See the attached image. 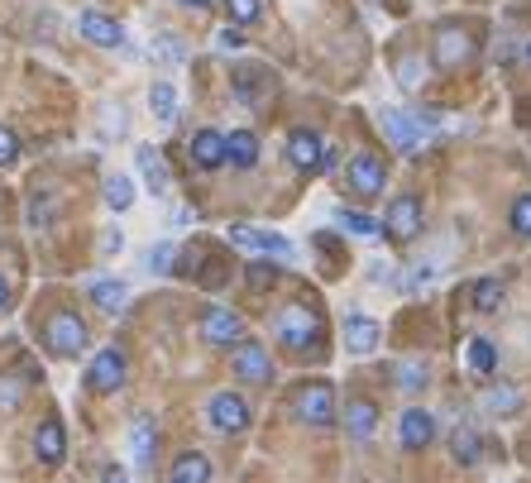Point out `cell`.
<instances>
[{"label": "cell", "mask_w": 531, "mask_h": 483, "mask_svg": "<svg viewBox=\"0 0 531 483\" xmlns=\"http://www.w3.org/2000/svg\"><path fill=\"white\" fill-rule=\"evenodd\" d=\"M273 335L288 350H311V345H321V316L311 307H283L273 316Z\"/></svg>", "instance_id": "6da1fadb"}, {"label": "cell", "mask_w": 531, "mask_h": 483, "mask_svg": "<svg viewBox=\"0 0 531 483\" xmlns=\"http://www.w3.org/2000/svg\"><path fill=\"white\" fill-rule=\"evenodd\" d=\"M431 130H436L431 115L421 120V115H412V110H383V134L393 139L398 154H421L426 139H431Z\"/></svg>", "instance_id": "7a4b0ae2"}, {"label": "cell", "mask_w": 531, "mask_h": 483, "mask_svg": "<svg viewBox=\"0 0 531 483\" xmlns=\"http://www.w3.org/2000/svg\"><path fill=\"white\" fill-rule=\"evenodd\" d=\"M87 345H91V330L77 311H58L48 321V350L58 359H77V354H87Z\"/></svg>", "instance_id": "3957f363"}, {"label": "cell", "mask_w": 531, "mask_h": 483, "mask_svg": "<svg viewBox=\"0 0 531 483\" xmlns=\"http://www.w3.org/2000/svg\"><path fill=\"white\" fill-rule=\"evenodd\" d=\"M297 421H307V426H316V431H326V426H335V388L326 383V378H316V383H307L302 393H297Z\"/></svg>", "instance_id": "277c9868"}, {"label": "cell", "mask_w": 531, "mask_h": 483, "mask_svg": "<svg viewBox=\"0 0 531 483\" xmlns=\"http://www.w3.org/2000/svg\"><path fill=\"white\" fill-rule=\"evenodd\" d=\"M206 421H211V431H221V436H240L244 426H249V402L240 393H216L206 402Z\"/></svg>", "instance_id": "5b68a950"}, {"label": "cell", "mask_w": 531, "mask_h": 483, "mask_svg": "<svg viewBox=\"0 0 531 483\" xmlns=\"http://www.w3.org/2000/svg\"><path fill=\"white\" fill-rule=\"evenodd\" d=\"M125 378H130V364H125V354L115 350V345H106L87 369L91 393H115V388H125Z\"/></svg>", "instance_id": "8992f818"}, {"label": "cell", "mask_w": 531, "mask_h": 483, "mask_svg": "<svg viewBox=\"0 0 531 483\" xmlns=\"http://www.w3.org/2000/svg\"><path fill=\"white\" fill-rule=\"evenodd\" d=\"M201 340H206V345H216V350H225V345H240V340H244L240 311L211 307L206 316H201Z\"/></svg>", "instance_id": "52a82bcc"}, {"label": "cell", "mask_w": 531, "mask_h": 483, "mask_svg": "<svg viewBox=\"0 0 531 483\" xmlns=\"http://www.w3.org/2000/svg\"><path fill=\"white\" fill-rule=\"evenodd\" d=\"M235 374L244 383H273V359H268V345H254V340H240L235 345Z\"/></svg>", "instance_id": "ba28073f"}, {"label": "cell", "mask_w": 531, "mask_h": 483, "mask_svg": "<svg viewBox=\"0 0 531 483\" xmlns=\"http://www.w3.org/2000/svg\"><path fill=\"white\" fill-rule=\"evenodd\" d=\"M230 240L240 249H254V254H273V259H292V240L273 235V230H259V225H230Z\"/></svg>", "instance_id": "9c48e42d"}, {"label": "cell", "mask_w": 531, "mask_h": 483, "mask_svg": "<svg viewBox=\"0 0 531 483\" xmlns=\"http://www.w3.org/2000/svg\"><path fill=\"white\" fill-rule=\"evenodd\" d=\"M350 187L359 197H378L383 187H388V168H383V158L378 154H354L350 158Z\"/></svg>", "instance_id": "30bf717a"}, {"label": "cell", "mask_w": 531, "mask_h": 483, "mask_svg": "<svg viewBox=\"0 0 531 483\" xmlns=\"http://www.w3.org/2000/svg\"><path fill=\"white\" fill-rule=\"evenodd\" d=\"M383 230H388L393 240H417V235H421V201L417 197H393V201H388V220H383Z\"/></svg>", "instance_id": "8fae6325"}, {"label": "cell", "mask_w": 531, "mask_h": 483, "mask_svg": "<svg viewBox=\"0 0 531 483\" xmlns=\"http://www.w3.org/2000/svg\"><path fill=\"white\" fill-rule=\"evenodd\" d=\"M436 436V417L431 412H421V407H407L398 421V445L402 450H426Z\"/></svg>", "instance_id": "7c38bea8"}, {"label": "cell", "mask_w": 531, "mask_h": 483, "mask_svg": "<svg viewBox=\"0 0 531 483\" xmlns=\"http://www.w3.org/2000/svg\"><path fill=\"white\" fill-rule=\"evenodd\" d=\"M77 29H82V39H91L96 48H120L125 44V29H120L111 15H101V10H82V15H77Z\"/></svg>", "instance_id": "4fadbf2b"}, {"label": "cell", "mask_w": 531, "mask_h": 483, "mask_svg": "<svg viewBox=\"0 0 531 483\" xmlns=\"http://www.w3.org/2000/svg\"><path fill=\"white\" fill-rule=\"evenodd\" d=\"M321 154H326L321 134H311V130H292L288 134V163H292V168H302V173H321Z\"/></svg>", "instance_id": "5bb4252c"}, {"label": "cell", "mask_w": 531, "mask_h": 483, "mask_svg": "<svg viewBox=\"0 0 531 483\" xmlns=\"http://www.w3.org/2000/svg\"><path fill=\"white\" fill-rule=\"evenodd\" d=\"M378 340H383V326H378L374 316H345V350L350 354H374Z\"/></svg>", "instance_id": "9a60e30c"}, {"label": "cell", "mask_w": 531, "mask_h": 483, "mask_svg": "<svg viewBox=\"0 0 531 483\" xmlns=\"http://www.w3.org/2000/svg\"><path fill=\"white\" fill-rule=\"evenodd\" d=\"M474 53V39H469L460 24H445L441 34H436V63L441 67H460Z\"/></svg>", "instance_id": "2e32d148"}, {"label": "cell", "mask_w": 531, "mask_h": 483, "mask_svg": "<svg viewBox=\"0 0 531 483\" xmlns=\"http://www.w3.org/2000/svg\"><path fill=\"white\" fill-rule=\"evenodd\" d=\"M134 168H139V177L149 182V192H154V197H168L173 177H168V163H163V154H158V149H149V144H144V149L134 154Z\"/></svg>", "instance_id": "e0dca14e"}, {"label": "cell", "mask_w": 531, "mask_h": 483, "mask_svg": "<svg viewBox=\"0 0 531 483\" xmlns=\"http://www.w3.org/2000/svg\"><path fill=\"white\" fill-rule=\"evenodd\" d=\"M34 455L44 464H63L67 460V431L63 421H44L39 431H34Z\"/></svg>", "instance_id": "ac0fdd59"}, {"label": "cell", "mask_w": 531, "mask_h": 483, "mask_svg": "<svg viewBox=\"0 0 531 483\" xmlns=\"http://www.w3.org/2000/svg\"><path fill=\"white\" fill-rule=\"evenodd\" d=\"M345 431H350L354 440H369L378 431V402H369V397H354V402H345Z\"/></svg>", "instance_id": "d6986e66"}, {"label": "cell", "mask_w": 531, "mask_h": 483, "mask_svg": "<svg viewBox=\"0 0 531 483\" xmlns=\"http://www.w3.org/2000/svg\"><path fill=\"white\" fill-rule=\"evenodd\" d=\"M130 455H134V464H139V469H149V464H154V455H158V431H154V421H149V417H139L130 426Z\"/></svg>", "instance_id": "ffe728a7"}, {"label": "cell", "mask_w": 531, "mask_h": 483, "mask_svg": "<svg viewBox=\"0 0 531 483\" xmlns=\"http://www.w3.org/2000/svg\"><path fill=\"white\" fill-rule=\"evenodd\" d=\"M168 483H211V460H206L201 450L177 455L173 469H168Z\"/></svg>", "instance_id": "44dd1931"}, {"label": "cell", "mask_w": 531, "mask_h": 483, "mask_svg": "<svg viewBox=\"0 0 531 483\" xmlns=\"http://www.w3.org/2000/svg\"><path fill=\"white\" fill-rule=\"evenodd\" d=\"M192 163H197V168H221L225 163V134L201 130L197 139H192Z\"/></svg>", "instance_id": "7402d4cb"}, {"label": "cell", "mask_w": 531, "mask_h": 483, "mask_svg": "<svg viewBox=\"0 0 531 483\" xmlns=\"http://www.w3.org/2000/svg\"><path fill=\"white\" fill-rule=\"evenodd\" d=\"M450 455L460 464H479V455H484V436L469 426V421H460L455 431H450Z\"/></svg>", "instance_id": "603a6c76"}, {"label": "cell", "mask_w": 531, "mask_h": 483, "mask_svg": "<svg viewBox=\"0 0 531 483\" xmlns=\"http://www.w3.org/2000/svg\"><path fill=\"white\" fill-rule=\"evenodd\" d=\"M225 163H235V168H254V163H259V139H254L249 130L225 134Z\"/></svg>", "instance_id": "cb8c5ba5"}, {"label": "cell", "mask_w": 531, "mask_h": 483, "mask_svg": "<svg viewBox=\"0 0 531 483\" xmlns=\"http://www.w3.org/2000/svg\"><path fill=\"white\" fill-rule=\"evenodd\" d=\"M264 91H268V72H264V67H240V72H235V96H240V101L259 106V101H264Z\"/></svg>", "instance_id": "d4e9b609"}, {"label": "cell", "mask_w": 531, "mask_h": 483, "mask_svg": "<svg viewBox=\"0 0 531 483\" xmlns=\"http://www.w3.org/2000/svg\"><path fill=\"white\" fill-rule=\"evenodd\" d=\"M91 302L101 311H120L130 302V287L120 283V278H96V283H91Z\"/></svg>", "instance_id": "484cf974"}, {"label": "cell", "mask_w": 531, "mask_h": 483, "mask_svg": "<svg viewBox=\"0 0 531 483\" xmlns=\"http://www.w3.org/2000/svg\"><path fill=\"white\" fill-rule=\"evenodd\" d=\"M469 297H474V311H484V316H493V311L503 307V297H508V287L498 283V278H479Z\"/></svg>", "instance_id": "4316f807"}, {"label": "cell", "mask_w": 531, "mask_h": 483, "mask_svg": "<svg viewBox=\"0 0 531 483\" xmlns=\"http://www.w3.org/2000/svg\"><path fill=\"white\" fill-rule=\"evenodd\" d=\"M149 110H154V120L173 125V120H177V91H173V82H154V87H149Z\"/></svg>", "instance_id": "83f0119b"}, {"label": "cell", "mask_w": 531, "mask_h": 483, "mask_svg": "<svg viewBox=\"0 0 531 483\" xmlns=\"http://www.w3.org/2000/svg\"><path fill=\"white\" fill-rule=\"evenodd\" d=\"M469 369H474V374H493V369H498V350H493V340H484V335H479V340H469Z\"/></svg>", "instance_id": "f1b7e54d"}, {"label": "cell", "mask_w": 531, "mask_h": 483, "mask_svg": "<svg viewBox=\"0 0 531 483\" xmlns=\"http://www.w3.org/2000/svg\"><path fill=\"white\" fill-rule=\"evenodd\" d=\"M484 407L493 412V417H512V412L522 407V393H517V388H508V383H503V388H488Z\"/></svg>", "instance_id": "f546056e"}, {"label": "cell", "mask_w": 531, "mask_h": 483, "mask_svg": "<svg viewBox=\"0 0 531 483\" xmlns=\"http://www.w3.org/2000/svg\"><path fill=\"white\" fill-rule=\"evenodd\" d=\"M340 225H345V230H350V235H359V240H374L378 230H383V225H378L374 216H364V211H340Z\"/></svg>", "instance_id": "4dcf8cb0"}, {"label": "cell", "mask_w": 531, "mask_h": 483, "mask_svg": "<svg viewBox=\"0 0 531 483\" xmlns=\"http://www.w3.org/2000/svg\"><path fill=\"white\" fill-rule=\"evenodd\" d=\"M393 374H398L402 393H421V388H426V364H417V359H402Z\"/></svg>", "instance_id": "1f68e13d"}, {"label": "cell", "mask_w": 531, "mask_h": 483, "mask_svg": "<svg viewBox=\"0 0 531 483\" xmlns=\"http://www.w3.org/2000/svg\"><path fill=\"white\" fill-rule=\"evenodd\" d=\"M106 206H111V211H130L134 206V182L130 177H111V182H106Z\"/></svg>", "instance_id": "d6a6232c"}, {"label": "cell", "mask_w": 531, "mask_h": 483, "mask_svg": "<svg viewBox=\"0 0 531 483\" xmlns=\"http://www.w3.org/2000/svg\"><path fill=\"white\" fill-rule=\"evenodd\" d=\"M398 82H402L407 91H417L421 82H426V58H417V53H407V58L398 63Z\"/></svg>", "instance_id": "836d02e7"}, {"label": "cell", "mask_w": 531, "mask_h": 483, "mask_svg": "<svg viewBox=\"0 0 531 483\" xmlns=\"http://www.w3.org/2000/svg\"><path fill=\"white\" fill-rule=\"evenodd\" d=\"M225 10H230V24H254L264 15V0H225Z\"/></svg>", "instance_id": "e575fe53"}, {"label": "cell", "mask_w": 531, "mask_h": 483, "mask_svg": "<svg viewBox=\"0 0 531 483\" xmlns=\"http://www.w3.org/2000/svg\"><path fill=\"white\" fill-rule=\"evenodd\" d=\"M512 230H517V235H531V192L512 201Z\"/></svg>", "instance_id": "d590c367"}, {"label": "cell", "mask_w": 531, "mask_h": 483, "mask_svg": "<svg viewBox=\"0 0 531 483\" xmlns=\"http://www.w3.org/2000/svg\"><path fill=\"white\" fill-rule=\"evenodd\" d=\"M15 158H20V139H15L10 125H0V168H10Z\"/></svg>", "instance_id": "8d00e7d4"}, {"label": "cell", "mask_w": 531, "mask_h": 483, "mask_svg": "<svg viewBox=\"0 0 531 483\" xmlns=\"http://www.w3.org/2000/svg\"><path fill=\"white\" fill-rule=\"evenodd\" d=\"M173 254H177L173 244H168V240H158L154 249H149V268H154V273H168V264H173Z\"/></svg>", "instance_id": "74e56055"}, {"label": "cell", "mask_w": 531, "mask_h": 483, "mask_svg": "<svg viewBox=\"0 0 531 483\" xmlns=\"http://www.w3.org/2000/svg\"><path fill=\"white\" fill-rule=\"evenodd\" d=\"M216 48H221V53H235V48H244V34H240V24H225L221 34H216Z\"/></svg>", "instance_id": "f35d334b"}, {"label": "cell", "mask_w": 531, "mask_h": 483, "mask_svg": "<svg viewBox=\"0 0 531 483\" xmlns=\"http://www.w3.org/2000/svg\"><path fill=\"white\" fill-rule=\"evenodd\" d=\"M273 278H278V273H273L268 264H259L254 273H249V287H254V292H264V287H273Z\"/></svg>", "instance_id": "ab89813d"}, {"label": "cell", "mask_w": 531, "mask_h": 483, "mask_svg": "<svg viewBox=\"0 0 531 483\" xmlns=\"http://www.w3.org/2000/svg\"><path fill=\"white\" fill-rule=\"evenodd\" d=\"M101 483H134V479L120 469V464H106V469H101Z\"/></svg>", "instance_id": "60d3db41"}, {"label": "cell", "mask_w": 531, "mask_h": 483, "mask_svg": "<svg viewBox=\"0 0 531 483\" xmlns=\"http://www.w3.org/2000/svg\"><path fill=\"white\" fill-rule=\"evenodd\" d=\"M120 244H125V235H120V230H111V235L101 240V254H120Z\"/></svg>", "instance_id": "b9f144b4"}, {"label": "cell", "mask_w": 531, "mask_h": 483, "mask_svg": "<svg viewBox=\"0 0 531 483\" xmlns=\"http://www.w3.org/2000/svg\"><path fill=\"white\" fill-rule=\"evenodd\" d=\"M5 311H10V278L0 273V316H5Z\"/></svg>", "instance_id": "7bdbcfd3"}, {"label": "cell", "mask_w": 531, "mask_h": 483, "mask_svg": "<svg viewBox=\"0 0 531 483\" xmlns=\"http://www.w3.org/2000/svg\"><path fill=\"white\" fill-rule=\"evenodd\" d=\"M182 5H187V10H206L211 0H182Z\"/></svg>", "instance_id": "ee69618b"}, {"label": "cell", "mask_w": 531, "mask_h": 483, "mask_svg": "<svg viewBox=\"0 0 531 483\" xmlns=\"http://www.w3.org/2000/svg\"><path fill=\"white\" fill-rule=\"evenodd\" d=\"M527 58H531V44H527Z\"/></svg>", "instance_id": "f6af8a7d"}]
</instances>
